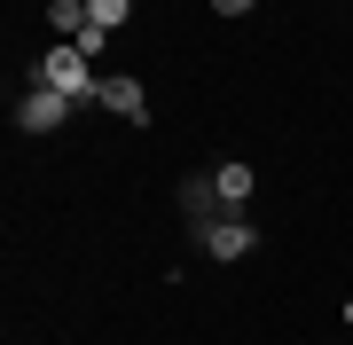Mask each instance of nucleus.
Here are the masks:
<instances>
[{
	"instance_id": "obj_1",
	"label": "nucleus",
	"mask_w": 353,
	"mask_h": 345,
	"mask_svg": "<svg viewBox=\"0 0 353 345\" xmlns=\"http://www.w3.org/2000/svg\"><path fill=\"white\" fill-rule=\"evenodd\" d=\"M39 87H55V94H71V103H87V94H102V79L87 71V55H79V48H63V39H55L48 63H39Z\"/></svg>"
},
{
	"instance_id": "obj_2",
	"label": "nucleus",
	"mask_w": 353,
	"mask_h": 345,
	"mask_svg": "<svg viewBox=\"0 0 353 345\" xmlns=\"http://www.w3.org/2000/svg\"><path fill=\"white\" fill-rule=\"evenodd\" d=\"M16 126H24V134H63V126H71V94L24 87V94H16Z\"/></svg>"
},
{
	"instance_id": "obj_3",
	"label": "nucleus",
	"mask_w": 353,
	"mask_h": 345,
	"mask_svg": "<svg viewBox=\"0 0 353 345\" xmlns=\"http://www.w3.org/2000/svg\"><path fill=\"white\" fill-rule=\"evenodd\" d=\"M196 236H204V259H243V251L259 243V228H252L243 212H220L212 228H196Z\"/></svg>"
},
{
	"instance_id": "obj_4",
	"label": "nucleus",
	"mask_w": 353,
	"mask_h": 345,
	"mask_svg": "<svg viewBox=\"0 0 353 345\" xmlns=\"http://www.w3.org/2000/svg\"><path fill=\"white\" fill-rule=\"evenodd\" d=\"M252 189H259V173L243 165V157H228V165L212 173V196H220V212H243V205H252Z\"/></svg>"
},
{
	"instance_id": "obj_5",
	"label": "nucleus",
	"mask_w": 353,
	"mask_h": 345,
	"mask_svg": "<svg viewBox=\"0 0 353 345\" xmlns=\"http://www.w3.org/2000/svg\"><path fill=\"white\" fill-rule=\"evenodd\" d=\"M94 103H102V110H118V118H134V126L150 118V94H141V79H102Z\"/></svg>"
},
{
	"instance_id": "obj_6",
	"label": "nucleus",
	"mask_w": 353,
	"mask_h": 345,
	"mask_svg": "<svg viewBox=\"0 0 353 345\" xmlns=\"http://www.w3.org/2000/svg\"><path fill=\"white\" fill-rule=\"evenodd\" d=\"M48 24L63 32V48H71V39L87 32V0H55V8H48Z\"/></svg>"
},
{
	"instance_id": "obj_7",
	"label": "nucleus",
	"mask_w": 353,
	"mask_h": 345,
	"mask_svg": "<svg viewBox=\"0 0 353 345\" xmlns=\"http://www.w3.org/2000/svg\"><path fill=\"white\" fill-rule=\"evenodd\" d=\"M126 16H134L126 0H87V24H102V32H118V24H126Z\"/></svg>"
}]
</instances>
